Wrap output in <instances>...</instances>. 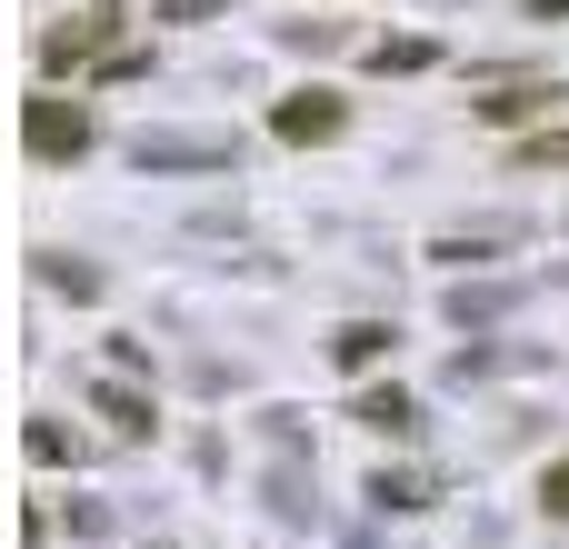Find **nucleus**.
Masks as SVG:
<instances>
[{"instance_id":"nucleus-6","label":"nucleus","mask_w":569,"mask_h":549,"mask_svg":"<svg viewBox=\"0 0 569 549\" xmlns=\"http://www.w3.org/2000/svg\"><path fill=\"white\" fill-rule=\"evenodd\" d=\"M450 330H490V320H510L520 310V280H450Z\"/></svg>"},{"instance_id":"nucleus-2","label":"nucleus","mask_w":569,"mask_h":549,"mask_svg":"<svg viewBox=\"0 0 569 549\" xmlns=\"http://www.w3.org/2000/svg\"><path fill=\"white\" fill-rule=\"evenodd\" d=\"M130 170L140 180H160V170H240V130H140Z\"/></svg>"},{"instance_id":"nucleus-4","label":"nucleus","mask_w":569,"mask_h":549,"mask_svg":"<svg viewBox=\"0 0 569 549\" xmlns=\"http://www.w3.org/2000/svg\"><path fill=\"white\" fill-rule=\"evenodd\" d=\"M560 100H569L560 80H500L490 100H470V120H480V130H530V120H550Z\"/></svg>"},{"instance_id":"nucleus-9","label":"nucleus","mask_w":569,"mask_h":549,"mask_svg":"<svg viewBox=\"0 0 569 549\" xmlns=\"http://www.w3.org/2000/svg\"><path fill=\"white\" fill-rule=\"evenodd\" d=\"M350 420H360V430H380V440H410V430H420V400H410L400 380H380V390H360V400H350Z\"/></svg>"},{"instance_id":"nucleus-15","label":"nucleus","mask_w":569,"mask_h":549,"mask_svg":"<svg viewBox=\"0 0 569 549\" xmlns=\"http://www.w3.org/2000/svg\"><path fill=\"white\" fill-rule=\"evenodd\" d=\"M510 170H569V130H530V140L510 150Z\"/></svg>"},{"instance_id":"nucleus-8","label":"nucleus","mask_w":569,"mask_h":549,"mask_svg":"<svg viewBox=\"0 0 569 549\" xmlns=\"http://www.w3.org/2000/svg\"><path fill=\"white\" fill-rule=\"evenodd\" d=\"M390 350H400V320H340V330H330V360H340V370H380Z\"/></svg>"},{"instance_id":"nucleus-10","label":"nucleus","mask_w":569,"mask_h":549,"mask_svg":"<svg viewBox=\"0 0 569 549\" xmlns=\"http://www.w3.org/2000/svg\"><path fill=\"white\" fill-rule=\"evenodd\" d=\"M90 410H100V420H110L120 440H150V430H160L150 390H130V380H100V390H90Z\"/></svg>"},{"instance_id":"nucleus-7","label":"nucleus","mask_w":569,"mask_h":549,"mask_svg":"<svg viewBox=\"0 0 569 549\" xmlns=\"http://www.w3.org/2000/svg\"><path fill=\"white\" fill-rule=\"evenodd\" d=\"M510 240H520L510 220H490V230H440V240H430V260H440V270H490Z\"/></svg>"},{"instance_id":"nucleus-17","label":"nucleus","mask_w":569,"mask_h":549,"mask_svg":"<svg viewBox=\"0 0 569 549\" xmlns=\"http://www.w3.org/2000/svg\"><path fill=\"white\" fill-rule=\"evenodd\" d=\"M540 520H560V530H569V450L540 470Z\"/></svg>"},{"instance_id":"nucleus-14","label":"nucleus","mask_w":569,"mask_h":549,"mask_svg":"<svg viewBox=\"0 0 569 549\" xmlns=\"http://www.w3.org/2000/svg\"><path fill=\"white\" fill-rule=\"evenodd\" d=\"M440 60V40H420V30H400V40H370V70H430Z\"/></svg>"},{"instance_id":"nucleus-19","label":"nucleus","mask_w":569,"mask_h":549,"mask_svg":"<svg viewBox=\"0 0 569 549\" xmlns=\"http://www.w3.org/2000/svg\"><path fill=\"white\" fill-rule=\"evenodd\" d=\"M150 20H230V0H150Z\"/></svg>"},{"instance_id":"nucleus-1","label":"nucleus","mask_w":569,"mask_h":549,"mask_svg":"<svg viewBox=\"0 0 569 549\" xmlns=\"http://www.w3.org/2000/svg\"><path fill=\"white\" fill-rule=\"evenodd\" d=\"M90 140H100L90 100H70V90H30V100H20V150H30L40 170H70V160H90Z\"/></svg>"},{"instance_id":"nucleus-3","label":"nucleus","mask_w":569,"mask_h":549,"mask_svg":"<svg viewBox=\"0 0 569 549\" xmlns=\"http://www.w3.org/2000/svg\"><path fill=\"white\" fill-rule=\"evenodd\" d=\"M270 130H280V140H290V150H320V140H340V130H350V100H340V90H320V80H310V90H290V100H280V110H270Z\"/></svg>"},{"instance_id":"nucleus-16","label":"nucleus","mask_w":569,"mask_h":549,"mask_svg":"<svg viewBox=\"0 0 569 549\" xmlns=\"http://www.w3.org/2000/svg\"><path fill=\"white\" fill-rule=\"evenodd\" d=\"M30 460H40V470H60V460H80V440H70L60 420H30Z\"/></svg>"},{"instance_id":"nucleus-13","label":"nucleus","mask_w":569,"mask_h":549,"mask_svg":"<svg viewBox=\"0 0 569 549\" xmlns=\"http://www.w3.org/2000/svg\"><path fill=\"white\" fill-rule=\"evenodd\" d=\"M360 500H370L380 520H410V510H430V490H420L410 470H370V490H360Z\"/></svg>"},{"instance_id":"nucleus-11","label":"nucleus","mask_w":569,"mask_h":549,"mask_svg":"<svg viewBox=\"0 0 569 549\" xmlns=\"http://www.w3.org/2000/svg\"><path fill=\"white\" fill-rule=\"evenodd\" d=\"M30 280H40V290H60V300H100V270H90V260H70V250H30Z\"/></svg>"},{"instance_id":"nucleus-12","label":"nucleus","mask_w":569,"mask_h":549,"mask_svg":"<svg viewBox=\"0 0 569 549\" xmlns=\"http://www.w3.org/2000/svg\"><path fill=\"white\" fill-rule=\"evenodd\" d=\"M500 370H530V350H500V340L450 350V390H480V380H500Z\"/></svg>"},{"instance_id":"nucleus-18","label":"nucleus","mask_w":569,"mask_h":549,"mask_svg":"<svg viewBox=\"0 0 569 549\" xmlns=\"http://www.w3.org/2000/svg\"><path fill=\"white\" fill-rule=\"evenodd\" d=\"M340 20H280V50H330Z\"/></svg>"},{"instance_id":"nucleus-20","label":"nucleus","mask_w":569,"mask_h":549,"mask_svg":"<svg viewBox=\"0 0 569 549\" xmlns=\"http://www.w3.org/2000/svg\"><path fill=\"white\" fill-rule=\"evenodd\" d=\"M530 20H569V0H530Z\"/></svg>"},{"instance_id":"nucleus-5","label":"nucleus","mask_w":569,"mask_h":549,"mask_svg":"<svg viewBox=\"0 0 569 549\" xmlns=\"http://www.w3.org/2000/svg\"><path fill=\"white\" fill-rule=\"evenodd\" d=\"M110 30H120V10H80V20H60V30H40V70L60 80V70L100 60V50H110Z\"/></svg>"}]
</instances>
